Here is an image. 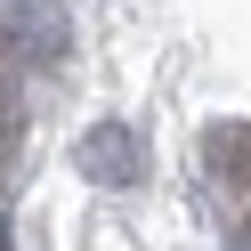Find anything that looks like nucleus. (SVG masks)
Masks as SVG:
<instances>
[{
    "mask_svg": "<svg viewBox=\"0 0 251 251\" xmlns=\"http://www.w3.org/2000/svg\"><path fill=\"white\" fill-rule=\"evenodd\" d=\"M73 162H81L89 186H138V178H146V146H138L130 122H98V130H81Z\"/></svg>",
    "mask_w": 251,
    "mask_h": 251,
    "instance_id": "obj_1",
    "label": "nucleus"
},
{
    "mask_svg": "<svg viewBox=\"0 0 251 251\" xmlns=\"http://www.w3.org/2000/svg\"><path fill=\"white\" fill-rule=\"evenodd\" d=\"M0 33L49 57V49H65V8H0Z\"/></svg>",
    "mask_w": 251,
    "mask_h": 251,
    "instance_id": "obj_2",
    "label": "nucleus"
}]
</instances>
